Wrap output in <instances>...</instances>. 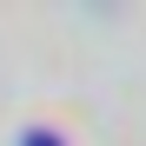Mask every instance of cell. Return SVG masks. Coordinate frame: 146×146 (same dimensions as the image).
Returning a JSON list of instances; mask_svg holds the SVG:
<instances>
[{"mask_svg":"<svg viewBox=\"0 0 146 146\" xmlns=\"http://www.w3.org/2000/svg\"><path fill=\"white\" fill-rule=\"evenodd\" d=\"M20 146H60V133H46V126H33V133L20 139Z\"/></svg>","mask_w":146,"mask_h":146,"instance_id":"6da1fadb","label":"cell"}]
</instances>
